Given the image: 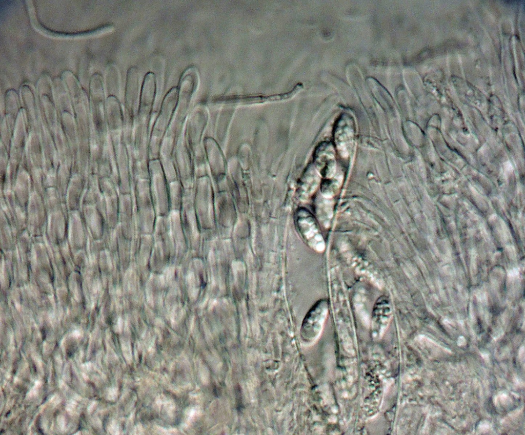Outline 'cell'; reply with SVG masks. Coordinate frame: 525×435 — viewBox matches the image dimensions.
Wrapping results in <instances>:
<instances>
[{
  "label": "cell",
  "instance_id": "6da1fadb",
  "mask_svg": "<svg viewBox=\"0 0 525 435\" xmlns=\"http://www.w3.org/2000/svg\"><path fill=\"white\" fill-rule=\"evenodd\" d=\"M328 312L326 299L317 301L308 311L301 325L300 334L304 341L309 343L319 335Z\"/></svg>",
  "mask_w": 525,
  "mask_h": 435
},
{
  "label": "cell",
  "instance_id": "7a4b0ae2",
  "mask_svg": "<svg viewBox=\"0 0 525 435\" xmlns=\"http://www.w3.org/2000/svg\"><path fill=\"white\" fill-rule=\"evenodd\" d=\"M392 306L389 298L385 296L378 298L372 313V321L374 327H385L392 316Z\"/></svg>",
  "mask_w": 525,
  "mask_h": 435
},
{
  "label": "cell",
  "instance_id": "3957f363",
  "mask_svg": "<svg viewBox=\"0 0 525 435\" xmlns=\"http://www.w3.org/2000/svg\"><path fill=\"white\" fill-rule=\"evenodd\" d=\"M353 129L349 123H341L335 133L337 147L340 152L347 155L352 145Z\"/></svg>",
  "mask_w": 525,
  "mask_h": 435
}]
</instances>
